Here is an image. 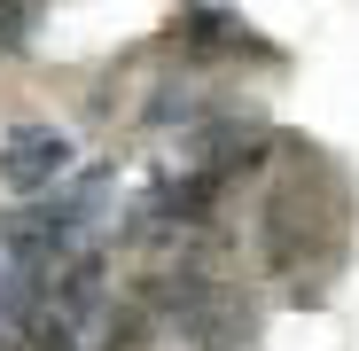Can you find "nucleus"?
Masks as SVG:
<instances>
[{
  "mask_svg": "<svg viewBox=\"0 0 359 351\" xmlns=\"http://www.w3.org/2000/svg\"><path fill=\"white\" fill-rule=\"evenodd\" d=\"M102 312H109V266H102V250H79V258H63L47 273V328L63 343H94Z\"/></svg>",
  "mask_w": 359,
  "mask_h": 351,
  "instance_id": "1",
  "label": "nucleus"
},
{
  "mask_svg": "<svg viewBox=\"0 0 359 351\" xmlns=\"http://www.w3.org/2000/svg\"><path fill=\"white\" fill-rule=\"evenodd\" d=\"M0 180L16 195H47L71 180V133L63 125H8L0 133Z\"/></svg>",
  "mask_w": 359,
  "mask_h": 351,
  "instance_id": "2",
  "label": "nucleus"
},
{
  "mask_svg": "<svg viewBox=\"0 0 359 351\" xmlns=\"http://www.w3.org/2000/svg\"><path fill=\"white\" fill-rule=\"evenodd\" d=\"M172 320H180V336L203 343V351H243V343H250L243 305H234L226 289H211V281H180V289H172Z\"/></svg>",
  "mask_w": 359,
  "mask_h": 351,
  "instance_id": "3",
  "label": "nucleus"
},
{
  "mask_svg": "<svg viewBox=\"0 0 359 351\" xmlns=\"http://www.w3.org/2000/svg\"><path fill=\"white\" fill-rule=\"evenodd\" d=\"M180 32H188L203 55H250V63H273V47H266L250 24H234L226 8H188V16H180Z\"/></svg>",
  "mask_w": 359,
  "mask_h": 351,
  "instance_id": "4",
  "label": "nucleus"
}]
</instances>
